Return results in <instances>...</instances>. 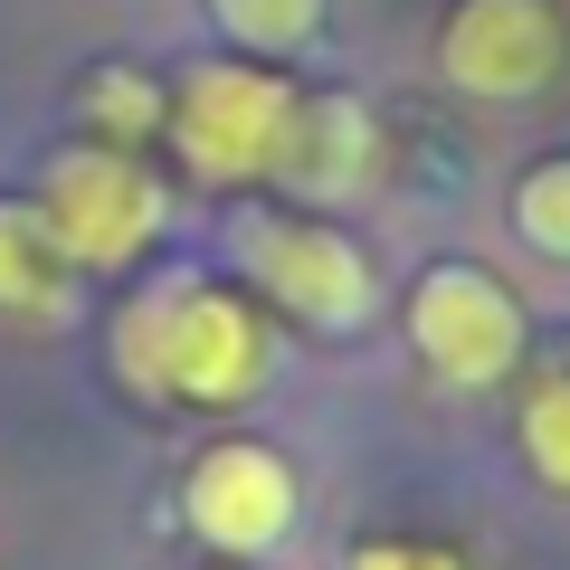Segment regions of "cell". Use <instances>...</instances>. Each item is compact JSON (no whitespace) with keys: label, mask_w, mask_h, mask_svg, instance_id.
Segmentation results:
<instances>
[{"label":"cell","mask_w":570,"mask_h":570,"mask_svg":"<svg viewBox=\"0 0 570 570\" xmlns=\"http://www.w3.org/2000/svg\"><path fill=\"white\" fill-rule=\"evenodd\" d=\"M266 362H276L266 314L238 285H209V276H163L115 324V371L142 400H171V409H238L266 381Z\"/></svg>","instance_id":"obj_1"},{"label":"cell","mask_w":570,"mask_h":570,"mask_svg":"<svg viewBox=\"0 0 570 570\" xmlns=\"http://www.w3.org/2000/svg\"><path fill=\"white\" fill-rule=\"evenodd\" d=\"M295 86L257 58H209L171 86L163 124H171V153H181L200 181H276L285 163V134H295Z\"/></svg>","instance_id":"obj_2"},{"label":"cell","mask_w":570,"mask_h":570,"mask_svg":"<svg viewBox=\"0 0 570 570\" xmlns=\"http://www.w3.org/2000/svg\"><path fill=\"white\" fill-rule=\"evenodd\" d=\"M39 209H48L58 247L86 276V266H134L142 247L163 238L171 190L153 181L124 142H67L58 163H48V181H39Z\"/></svg>","instance_id":"obj_3"},{"label":"cell","mask_w":570,"mask_h":570,"mask_svg":"<svg viewBox=\"0 0 570 570\" xmlns=\"http://www.w3.org/2000/svg\"><path fill=\"white\" fill-rule=\"evenodd\" d=\"M409 343H419V362L448 390H494L523 362V305H513L504 276L448 257L409 285Z\"/></svg>","instance_id":"obj_4"},{"label":"cell","mask_w":570,"mask_h":570,"mask_svg":"<svg viewBox=\"0 0 570 570\" xmlns=\"http://www.w3.org/2000/svg\"><path fill=\"white\" fill-rule=\"evenodd\" d=\"M247 276H257L266 305H285L314 333H362L371 305H381V276L371 257L324 219H247Z\"/></svg>","instance_id":"obj_5"},{"label":"cell","mask_w":570,"mask_h":570,"mask_svg":"<svg viewBox=\"0 0 570 570\" xmlns=\"http://www.w3.org/2000/svg\"><path fill=\"white\" fill-rule=\"evenodd\" d=\"M295 466H285L276 448H257V438H219V448L190 456L181 475V523L200 532L209 551H228V561H257V551H276L285 532H295Z\"/></svg>","instance_id":"obj_6"},{"label":"cell","mask_w":570,"mask_h":570,"mask_svg":"<svg viewBox=\"0 0 570 570\" xmlns=\"http://www.w3.org/2000/svg\"><path fill=\"white\" fill-rule=\"evenodd\" d=\"M438 67L475 105H523L561 67V20H551V0H456L438 29Z\"/></svg>","instance_id":"obj_7"},{"label":"cell","mask_w":570,"mask_h":570,"mask_svg":"<svg viewBox=\"0 0 570 570\" xmlns=\"http://www.w3.org/2000/svg\"><path fill=\"white\" fill-rule=\"evenodd\" d=\"M0 314H20V324L77 314V257L58 247L39 200H0Z\"/></svg>","instance_id":"obj_8"},{"label":"cell","mask_w":570,"mask_h":570,"mask_svg":"<svg viewBox=\"0 0 570 570\" xmlns=\"http://www.w3.org/2000/svg\"><path fill=\"white\" fill-rule=\"evenodd\" d=\"M276 181H295L305 200H343V190L371 181V115L352 96H314L295 105V134H285Z\"/></svg>","instance_id":"obj_9"},{"label":"cell","mask_w":570,"mask_h":570,"mask_svg":"<svg viewBox=\"0 0 570 570\" xmlns=\"http://www.w3.org/2000/svg\"><path fill=\"white\" fill-rule=\"evenodd\" d=\"M209 20L247 48V58H285L324 29V0H209Z\"/></svg>","instance_id":"obj_10"},{"label":"cell","mask_w":570,"mask_h":570,"mask_svg":"<svg viewBox=\"0 0 570 570\" xmlns=\"http://www.w3.org/2000/svg\"><path fill=\"white\" fill-rule=\"evenodd\" d=\"M523 456L551 494H570V371H542L523 400Z\"/></svg>","instance_id":"obj_11"},{"label":"cell","mask_w":570,"mask_h":570,"mask_svg":"<svg viewBox=\"0 0 570 570\" xmlns=\"http://www.w3.org/2000/svg\"><path fill=\"white\" fill-rule=\"evenodd\" d=\"M513 228H523V247H542V257H570V153H551V163L523 171Z\"/></svg>","instance_id":"obj_12"},{"label":"cell","mask_w":570,"mask_h":570,"mask_svg":"<svg viewBox=\"0 0 570 570\" xmlns=\"http://www.w3.org/2000/svg\"><path fill=\"white\" fill-rule=\"evenodd\" d=\"M86 96L105 105V124H134V134H142V124H163V105H153V86H142L134 67H105V77L86 86Z\"/></svg>","instance_id":"obj_13"},{"label":"cell","mask_w":570,"mask_h":570,"mask_svg":"<svg viewBox=\"0 0 570 570\" xmlns=\"http://www.w3.org/2000/svg\"><path fill=\"white\" fill-rule=\"evenodd\" d=\"M352 570H456V561H448V551H428V542H362Z\"/></svg>","instance_id":"obj_14"}]
</instances>
